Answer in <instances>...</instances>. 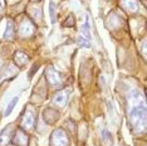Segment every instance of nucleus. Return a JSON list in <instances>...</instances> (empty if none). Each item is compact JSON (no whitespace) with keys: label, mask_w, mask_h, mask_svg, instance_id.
<instances>
[{"label":"nucleus","mask_w":147,"mask_h":146,"mask_svg":"<svg viewBox=\"0 0 147 146\" xmlns=\"http://www.w3.org/2000/svg\"><path fill=\"white\" fill-rule=\"evenodd\" d=\"M0 10H1V3H0Z\"/></svg>","instance_id":"obj_15"},{"label":"nucleus","mask_w":147,"mask_h":146,"mask_svg":"<svg viewBox=\"0 0 147 146\" xmlns=\"http://www.w3.org/2000/svg\"><path fill=\"white\" fill-rule=\"evenodd\" d=\"M18 101H19V98L18 97H14V98H13L11 99V101L10 102H9V105H8V107H6V110H5V116H9V115H10L11 114V111H13V108H14L15 107V105L16 103H18Z\"/></svg>","instance_id":"obj_13"},{"label":"nucleus","mask_w":147,"mask_h":146,"mask_svg":"<svg viewBox=\"0 0 147 146\" xmlns=\"http://www.w3.org/2000/svg\"><path fill=\"white\" fill-rule=\"evenodd\" d=\"M129 122L136 132H142L146 128V105L143 96L137 91L129 95V110H128Z\"/></svg>","instance_id":"obj_1"},{"label":"nucleus","mask_w":147,"mask_h":146,"mask_svg":"<svg viewBox=\"0 0 147 146\" xmlns=\"http://www.w3.org/2000/svg\"><path fill=\"white\" fill-rule=\"evenodd\" d=\"M45 77L48 79V82L52 86H59L62 84V77L59 74L58 71H55L53 67H48L45 69Z\"/></svg>","instance_id":"obj_4"},{"label":"nucleus","mask_w":147,"mask_h":146,"mask_svg":"<svg viewBox=\"0 0 147 146\" xmlns=\"http://www.w3.org/2000/svg\"><path fill=\"white\" fill-rule=\"evenodd\" d=\"M122 6L127 11L136 13L140 8V4H138V0H122Z\"/></svg>","instance_id":"obj_10"},{"label":"nucleus","mask_w":147,"mask_h":146,"mask_svg":"<svg viewBox=\"0 0 147 146\" xmlns=\"http://www.w3.org/2000/svg\"><path fill=\"white\" fill-rule=\"evenodd\" d=\"M51 146H68V136L63 130H55L51 137Z\"/></svg>","instance_id":"obj_3"},{"label":"nucleus","mask_w":147,"mask_h":146,"mask_svg":"<svg viewBox=\"0 0 147 146\" xmlns=\"http://www.w3.org/2000/svg\"><path fill=\"white\" fill-rule=\"evenodd\" d=\"M68 96H69V92L67 91V89H63V91H59L58 93L54 96V98H53V103L59 106V107H63V106L65 105L67 99H68Z\"/></svg>","instance_id":"obj_7"},{"label":"nucleus","mask_w":147,"mask_h":146,"mask_svg":"<svg viewBox=\"0 0 147 146\" xmlns=\"http://www.w3.org/2000/svg\"><path fill=\"white\" fill-rule=\"evenodd\" d=\"M15 36V33H14V25H13L11 22H8L6 24V29H5V34H4V38L8 39V41H13Z\"/></svg>","instance_id":"obj_12"},{"label":"nucleus","mask_w":147,"mask_h":146,"mask_svg":"<svg viewBox=\"0 0 147 146\" xmlns=\"http://www.w3.org/2000/svg\"><path fill=\"white\" fill-rule=\"evenodd\" d=\"M13 132H14V126L9 125L0 132V146H6L13 139Z\"/></svg>","instance_id":"obj_5"},{"label":"nucleus","mask_w":147,"mask_h":146,"mask_svg":"<svg viewBox=\"0 0 147 146\" xmlns=\"http://www.w3.org/2000/svg\"><path fill=\"white\" fill-rule=\"evenodd\" d=\"M51 18H52V23H55V5L51 3Z\"/></svg>","instance_id":"obj_14"},{"label":"nucleus","mask_w":147,"mask_h":146,"mask_svg":"<svg viewBox=\"0 0 147 146\" xmlns=\"http://www.w3.org/2000/svg\"><path fill=\"white\" fill-rule=\"evenodd\" d=\"M91 24H89V18L88 15L86 16V20L84 24L82 26V30H81V35L78 38V44L82 45L84 48H91Z\"/></svg>","instance_id":"obj_2"},{"label":"nucleus","mask_w":147,"mask_h":146,"mask_svg":"<svg viewBox=\"0 0 147 146\" xmlns=\"http://www.w3.org/2000/svg\"><path fill=\"white\" fill-rule=\"evenodd\" d=\"M28 141H29V137L25 134V131H23L22 128H18L15 132L14 139H13L14 145L15 146H28Z\"/></svg>","instance_id":"obj_6"},{"label":"nucleus","mask_w":147,"mask_h":146,"mask_svg":"<svg viewBox=\"0 0 147 146\" xmlns=\"http://www.w3.org/2000/svg\"><path fill=\"white\" fill-rule=\"evenodd\" d=\"M34 33V25L30 20L25 19L20 25V35L22 36H30Z\"/></svg>","instance_id":"obj_8"},{"label":"nucleus","mask_w":147,"mask_h":146,"mask_svg":"<svg viewBox=\"0 0 147 146\" xmlns=\"http://www.w3.org/2000/svg\"><path fill=\"white\" fill-rule=\"evenodd\" d=\"M34 125V115H33L32 111H28L25 112L24 116H23V120H22V126L23 128L25 130H30Z\"/></svg>","instance_id":"obj_9"},{"label":"nucleus","mask_w":147,"mask_h":146,"mask_svg":"<svg viewBox=\"0 0 147 146\" xmlns=\"http://www.w3.org/2000/svg\"><path fill=\"white\" fill-rule=\"evenodd\" d=\"M14 61L19 67H23V66H25L29 62V57L23 52H16L14 55Z\"/></svg>","instance_id":"obj_11"}]
</instances>
